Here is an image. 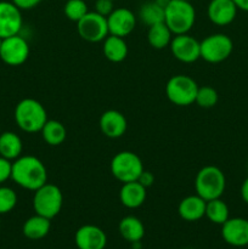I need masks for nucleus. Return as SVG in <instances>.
I'll return each mask as SVG.
<instances>
[{
    "label": "nucleus",
    "instance_id": "f257e3e1",
    "mask_svg": "<svg viewBox=\"0 0 248 249\" xmlns=\"http://www.w3.org/2000/svg\"><path fill=\"white\" fill-rule=\"evenodd\" d=\"M11 179L22 189L36 191L48 182V170L34 156H21L12 162Z\"/></svg>",
    "mask_w": 248,
    "mask_h": 249
},
{
    "label": "nucleus",
    "instance_id": "f03ea898",
    "mask_svg": "<svg viewBox=\"0 0 248 249\" xmlns=\"http://www.w3.org/2000/svg\"><path fill=\"white\" fill-rule=\"evenodd\" d=\"M15 121L26 133H36L48 122V113L43 105L34 99H23L15 108Z\"/></svg>",
    "mask_w": 248,
    "mask_h": 249
},
{
    "label": "nucleus",
    "instance_id": "7ed1b4c3",
    "mask_svg": "<svg viewBox=\"0 0 248 249\" xmlns=\"http://www.w3.org/2000/svg\"><path fill=\"white\" fill-rule=\"evenodd\" d=\"M196 11L190 1L172 0L164 9V23L174 36L186 34L194 27Z\"/></svg>",
    "mask_w": 248,
    "mask_h": 249
},
{
    "label": "nucleus",
    "instance_id": "20e7f679",
    "mask_svg": "<svg viewBox=\"0 0 248 249\" xmlns=\"http://www.w3.org/2000/svg\"><path fill=\"white\" fill-rule=\"evenodd\" d=\"M225 175L218 167L207 165L197 173L195 180L196 195L202 197L206 202L220 198L225 191Z\"/></svg>",
    "mask_w": 248,
    "mask_h": 249
},
{
    "label": "nucleus",
    "instance_id": "39448f33",
    "mask_svg": "<svg viewBox=\"0 0 248 249\" xmlns=\"http://www.w3.org/2000/svg\"><path fill=\"white\" fill-rule=\"evenodd\" d=\"M63 195L60 187L46 182L36 191L33 196V209L35 214L48 219H53L62 209Z\"/></svg>",
    "mask_w": 248,
    "mask_h": 249
},
{
    "label": "nucleus",
    "instance_id": "423d86ee",
    "mask_svg": "<svg viewBox=\"0 0 248 249\" xmlns=\"http://www.w3.org/2000/svg\"><path fill=\"white\" fill-rule=\"evenodd\" d=\"M141 158L131 151H122L117 153L111 160V173L118 181H138L143 172Z\"/></svg>",
    "mask_w": 248,
    "mask_h": 249
},
{
    "label": "nucleus",
    "instance_id": "0eeeda50",
    "mask_svg": "<svg viewBox=\"0 0 248 249\" xmlns=\"http://www.w3.org/2000/svg\"><path fill=\"white\" fill-rule=\"evenodd\" d=\"M198 85L186 74H177L168 80L165 94L168 100L177 106H190L195 102Z\"/></svg>",
    "mask_w": 248,
    "mask_h": 249
},
{
    "label": "nucleus",
    "instance_id": "6e6552de",
    "mask_svg": "<svg viewBox=\"0 0 248 249\" xmlns=\"http://www.w3.org/2000/svg\"><path fill=\"white\" fill-rule=\"evenodd\" d=\"M233 43L226 34L216 33L201 41V57L209 63H219L231 55Z\"/></svg>",
    "mask_w": 248,
    "mask_h": 249
},
{
    "label": "nucleus",
    "instance_id": "1a4fd4ad",
    "mask_svg": "<svg viewBox=\"0 0 248 249\" xmlns=\"http://www.w3.org/2000/svg\"><path fill=\"white\" fill-rule=\"evenodd\" d=\"M77 29L79 36L90 43H99L108 36V24L107 17L101 16L97 12H88L82 19L77 22Z\"/></svg>",
    "mask_w": 248,
    "mask_h": 249
},
{
    "label": "nucleus",
    "instance_id": "9d476101",
    "mask_svg": "<svg viewBox=\"0 0 248 249\" xmlns=\"http://www.w3.org/2000/svg\"><path fill=\"white\" fill-rule=\"evenodd\" d=\"M29 56V45L19 34L9 36L1 40L0 46V60L7 66L23 65Z\"/></svg>",
    "mask_w": 248,
    "mask_h": 249
},
{
    "label": "nucleus",
    "instance_id": "9b49d317",
    "mask_svg": "<svg viewBox=\"0 0 248 249\" xmlns=\"http://www.w3.org/2000/svg\"><path fill=\"white\" fill-rule=\"evenodd\" d=\"M169 46L174 57L181 62L192 63L201 57V41L187 33L175 36Z\"/></svg>",
    "mask_w": 248,
    "mask_h": 249
},
{
    "label": "nucleus",
    "instance_id": "f8f14e48",
    "mask_svg": "<svg viewBox=\"0 0 248 249\" xmlns=\"http://www.w3.org/2000/svg\"><path fill=\"white\" fill-rule=\"evenodd\" d=\"M21 9L12 1H0V38L16 36L22 28Z\"/></svg>",
    "mask_w": 248,
    "mask_h": 249
},
{
    "label": "nucleus",
    "instance_id": "ddd939ff",
    "mask_svg": "<svg viewBox=\"0 0 248 249\" xmlns=\"http://www.w3.org/2000/svg\"><path fill=\"white\" fill-rule=\"evenodd\" d=\"M221 236L232 247L248 246V220L243 218H229L221 225Z\"/></svg>",
    "mask_w": 248,
    "mask_h": 249
},
{
    "label": "nucleus",
    "instance_id": "4468645a",
    "mask_svg": "<svg viewBox=\"0 0 248 249\" xmlns=\"http://www.w3.org/2000/svg\"><path fill=\"white\" fill-rule=\"evenodd\" d=\"M108 32L111 36H129L136 26V17L133 12L125 7L114 9L107 17Z\"/></svg>",
    "mask_w": 248,
    "mask_h": 249
},
{
    "label": "nucleus",
    "instance_id": "2eb2a0df",
    "mask_svg": "<svg viewBox=\"0 0 248 249\" xmlns=\"http://www.w3.org/2000/svg\"><path fill=\"white\" fill-rule=\"evenodd\" d=\"M74 241L78 249H105L107 236L99 226L83 225L75 232Z\"/></svg>",
    "mask_w": 248,
    "mask_h": 249
},
{
    "label": "nucleus",
    "instance_id": "dca6fc26",
    "mask_svg": "<svg viewBox=\"0 0 248 249\" xmlns=\"http://www.w3.org/2000/svg\"><path fill=\"white\" fill-rule=\"evenodd\" d=\"M237 10L233 0H211L207 7V15L212 23L228 26L235 19Z\"/></svg>",
    "mask_w": 248,
    "mask_h": 249
},
{
    "label": "nucleus",
    "instance_id": "f3484780",
    "mask_svg": "<svg viewBox=\"0 0 248 249\" xmlns=\"http://www.w3.org/2000/svg\"><path fill=\"white\" fill-rule=\"evenodd\" d=\"M126 128H128V123H126L125 117L116 109L104 112L100 118V129L107 138H121L125 134Z\"/></svg>",
    "mask_w": 248,
    "mask_h": 249
},
{
    "label": "nucleus",
    "instance_id": "a211bd4d",
    "mask_svg": "<svg viewBox=\"0 0 248 249\" xmlns=\"http://www.w3.org/2000/svg\"><path fill=\"white\" fill-rule=\"evenodd\" d=\"M119 199L126 208H139L146 201V187L139 181L124 182L119 191Z\"/></svg>",
    "mask_w": 248,
    "mask_h": 249
},
{
    "label": "nucleus",
    "instance_id": "6ab92c4d",
    "mask_svg": "<svg viewBox=\"0 0 248 249\" xmlns=\"http://www.w3.org/2000/svg\"><path fill=\"white\" fill-rule=\"evenodd\" d=\"M206 204L207 202L198 195L187 196L179 203L177 213L184 220L197 221L206 215Z\"/></svg>",
    "mask_w": 248,
    "mask_h": 249
},
{
    "label": "nucleus",
    "instance_id": "aec40b11",
    "mask_svg": "<svg viewBox=\"0 0 248 249\" xmlns=\"http://www.w3.org/2000/svg\"><path fill=\"white\" fill-rule=\"evenodd\" d=\"M50 228V219L35 214L24 221L23 226H22V232H23L24 237H27L28 240L38 241L48 236Z\"/></svg>",
    "mask_w": 248,
    "mask_h": 249
},
{
    "label": "nucleus",
    "instance_id": "412c9836",
    "mask_svg": "<svg viewBox=\"0 0 248 249\" xmlns=\"http://www.w3.org/2000/svg\"><path fill=\"white\" fill-rule=\"evenodd\" d=\"M118 230L122 237L130 243L140 242L145 236V226L141 223L140 219L133 215L122 219Z\"/></svg>",
    "mask_w": 248,
    "mask_h": 249
},
{
    "label": "nucleus",
    "instance_id": "4be33fe9",
    "mask_svg": "<svg viewBox=\"0 0 248 249\" xmlns=\"http://www.w3.org/2000/svg\"><path fill=\"white\" fill-rule=\"evenodd\" d=\"M23 145L22 140L14 131L0 133V156L9 160H15L21 157Z\"/></svg>",
    "mask_w": 248,
    "mask_h": 249
},
{
    "label": "nucleus",
    "instance_id": "5701e85b",
    "mask_svg": "<svg viewBox=\"0 0 248 249\" xmlns=\"http://www.w3.org/2000/svg\"><path fill=\"white\" fill-rule=\"evenodd\" d=\"M104 53L111 62H122L128 56V45L124 38L109 34L104 40Z\"/></svg>",
    "mask_w": 248,
    "mask_h": 249
},
{
    "label": "nucleus",
    "instance_id": "b1692460",
    "mask_svg": "<svg viewBox=\"0 0 248 249\" xmlns=\"http://www.w3.org/2000/svg\"><path fill=\"white\" fill-rule=\"evenodd\" d=\"M172 36L173 33L170 32V29L168 28V26L164 22L148 27L147 40L153 49L160 50V49H164L167 46H169L170 41L173 39Z\"/></svg>",
    "mask_w": 248,
    "mask_h": 249
},
{
    "label": "nucleus",
    "instance_id": "393cba45",
    "mask_svg": "<svg viewBox=\"0 0 248 249\" xmlns=\"http://www.w3.org/2000/svg\"><path fill=\"white\" fill-rule=\"evenodd\" d=\"M40 131L44 141L50 146L61 145L67 136V130H66L65 125L58 121H49L48 119Z\"/></svg>",
    "mask_w": 248,
    "mask_h": 249
},
{
    "label": "nucleus",
    "instance_id": "a878e982",
    "mask_svg": "<svg viewBox=\"0 0 248 249\" xmlns=\"http://www.w3.org/2000/svg\"><path fill=\"white\" fill-rule=\"evenodd\" d=\"M139 17L148 27L162 23V22H164V9L152 0V1L145 2L140 7Z\"/></svg>",
    "mask_w": 248,
    "mask_h": 249
},
{
    "label": "nucleus",
    "instance_id": "bb28decb",
    "mask_svg": "<svg viewBox=\"0 0 248 249\" xmlns=\"http://www.w3.org/2000/svg\"><path fill=\"white\" fill-rule=\"evenodd\" d=\"M209 221L218 225H223L229 219V207L228 204L220 198L212 199L206 204V215Z\"/></svg>",
    "mask_w": 248,
    "mask_h": 249
},
{
    "label": "nucleus",
    "instance_id": "cd10ccee",
    "mask_svg": "<svg viewBox=\"0 0 248 249\" xmlns=\"http://www.w3.org/2000/svg\"><path fill=\"white\" fill-rule=\"evenodd\" d=\"M66 17L73 22H78L88 14V5L84 0H68L65 5Z\"/></svg>",
    "mask_w": 248,
    "mask_h": 249
},
{
    "label": "nucleus",
    "instance_id": "c85d7f7f",
    "mask_svg": "<svg viewBox=\"0 0 248 249\" xmlns=\"http://www.w3.org/2000/svg\"><path fill=\"white\" fill-rule=\"evenodd\" d=\"M218 92L214 88L212 87H202L198 88L197 90V95H196V102L199 107L202 108H212L216 105L218 102Z\"/></svg>",
    "mask_w": 248,
    "mask_h": 249
},
{
    "label": "nucleus",
    "instance_id": "c756f323",
    "mask_svg": "<svg viewBox=\"0 0 248 249\" xmlns=\"http://www.w3.org/2000/svg\"><path fill=\"white\" fill-rule=\"evenodd\" d=\"M17 204V195L11 187L0 186V215L14 211Z\"/></svg>",
    "mask_w": 248,
    "mask_h": 249
},
{
    "label": "nucleus",
    "instance_id": "7c9ffc66",
    "mask_svg": "<svg viewBox=\"0 0 248 249\" xmlns=\"http://www.w3.org/2000/svg\"><path fill=\"white\" fill-rule=\"evenodd\" d=\"M12 162L0 156V185L11 179Z\"/></svg>",
    "mask_w": 248,
    "mask_h": 249
},
{
    "label": "nucleus",
    "instance_id": "2f4dec72",
    "mask_svg": "<svg viewBox=\"0 0 248 249\" xmlns=\"http://www.w3.org/2000/svg\"><path fill=\"white\" fill-rule=\"evenodd\" d=\"M113 10V0H96L95 2V12L101 16L108 17Z\"/></svg>",
    "mask_w": 248,
    "mask_h": 249
},
{
    "label": "nucleus",
    "instance_id": "473e14b6",
    "mask_svg": "<svg viewBox=\"0 0 248 249\" xmlns=\"http://www.w3.org/2000/svg\"><path fill=\"white\" fill-rule=\"evenodd\" d=\"M11 1L21 10H31L40 4L43 0H11Z\"/></svg>",
    "mask_w": 248,
    "mask_h": 249
},
{
    "label": "nucleus",
    "instance_id": "72a5a7b5",
    "mask_svg": "<svg viewBox=\"0 0 248 249\" xmlns=\"http://www.w3.org/2000/svg\"><path fill=\"white\" fill-rule=\"evenodd\" d=\"M153 180H155L153 175L151 174L150 172H146V170H143V172L141 173V175H140V178H139L138 181L140 182L141 185H143L146 189H147L148 186H151V185L153 184Z\"/></svg>",
    "mask_w": 248,
    "mask_h": 249
},
{
    "label": "nucleus",
    "instance_id": "f704fd0d",
    "mask_svg": "<svg viewBox=\"0 0 248 249\" xmlns=\"http://www.w3.org/2000/svg\"><path fill=\"white\" fill-rule=\"evenodd\" d=\"M241 197L248 204V178L243 181L242 186H241Z\"/></svg>",
    "mask_w": 248,
    "mask_h": 249
},
{
    "label": "nucleus",
    "instance_id": "c9c22d12",
    "mask_svg": "<svg viewBox=\"0 0 248 249\" xmlns=\"http://www.w3.org/2000/svg\"><path fill=\"white\" fill-rule=\"evenodd\" d=\"M233 2L236 4L237 9L248 12V0H233Z\"/></svg>",
    "mask_w": 248,
    "mask_h": 249
},
{
    "label": "nucleus",
    "instance_id": "e433bc0d",
    "mask_svg": "<svg viewBox=\"0 0 248 249\" xmlns=\"http://www.w3.org/2000/svg\"><path fill=\"white\" fill-rule=\"evenodd\" d=\"M153 1L157 2V4L159 5V6H162L163 9H165V7L168 6V4H169V2L172 1V0H153Z\"/></svg>",
    "mask_w": 248,
    "mask_h": 249
},
{
    "label": "nucleus",
    "instance_id": "4c0bfd02",
    "mask_svg": "<svg viewBox=\"0 0 248 249\" xmlns=\"http://www.w3.org/2000/svg\"><path fill=\"white\" fill-rule=\"evenodd\" d=\"M1 40H2V39H1V38H0V46H1Z\"/></svg>",
    "mask_w": 248,
    "mask_h": 249
},
{
    "label": "nucleus",
    "instance_id": "58836bf2",
    "mask_svg": "<svg viewBox=\"0 0 248 249\" xmlns=\"http://www.w3.org/2000/svg\"><path fill=\"white\" fill-rule=\"evenodd\" d=\"M184 1H191V0H184Z\"/></svg>",
    "mask_w": 248,
    "mask_h": 249
},
{
    "label": "nucleus",
    "instance_id": "ea45409f",
    "mask_svg": "<svg viewBox=\"0 0 248 249\" xmlns=\"http://www.w3.org/2000/svg\"><path fill=\"white\" fill-rule=\"evenodd\" d=\"M113 1H114V0H113Z\"/></svg>",
    "mask_w": 248,
    "mask_h": 249
}]
</instances>
